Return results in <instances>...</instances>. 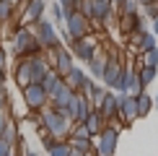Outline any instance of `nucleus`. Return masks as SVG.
<instances>
[{
  "label": "nucleus",
  "instance_id": "obj_16",
  "mask_svg": "<svg viewBox=\"0 0 158 156\" xmlns=\"http://www.w3.org/2000/svg\"><path fill=\"white\" fill-rule=\"evenodd\" d=\"M39 83H42L44 94H47V99H49V96H55V91H57V89L62 86V76H57L55 70L49 68V70H47V73H44V78H42V81H39Z\"/></svg>",
  "mask_w": 158,
  "mask_h": 156
},
{
  "label": "nucleus",
  "instance_id": "obj_2",
  "mask_svg": "<svg viewBox=\"0 0 158 156\" xmlns=\"http://www.w3.org/2000/svg\"><path fill=\"white\" fill-rule=\"evenodd\" d=\"M39 125H42L44 130H49L57 141H68L70 130H73V122H70L60 109H55V107H44L42 109V115H39Z\"/></svg>",
  "mask_w": 158,
  "mask_h": 156
},
{
  "label": "nucleus",
  "instance_id": "obj_26",
  "mask_svg": "<svg viewBox=\"0 0 158 156\" xmlns=\"http://www.w3.org/2000/svg\"><path fill=\"white\" fill-rule=\"evenodd\" d=\"M117 5H119V16H130V13L140 11V3L137 0H117Z\"/></svg>",
  "mask_w": 158,
  "mask_h": 156
},
{
  "label": "nucleus",
  "instance_id": "obj_34",
  "mask_svg": "<svg viewBox=\"0 0 158 156\" xmlns=\"http://www.w3.org/2000/svg\"><path fill=\"white\" fill-rule=\"evenodd\" d=\"M150 21H153V34L158 37V13H156V16H153V18H150Z\"/></svg>",
  "mask_w": 158,
  "mask_h": 156
},
{
  "label": "nucleus",
  "instance_id": "obj_6",
  "mask_svg": "<svg viewBox=\"0 0 158 156\" xmlns=\"http://www.w3.org/2000/svg\"><path fill=\"white\" fill-rule=\"evenodd\" d=\"M96 50H98L96 37H88V34H83V37L70 42V55H73V60H81V63H88L96 55Z\"/></svg>",
  "mask_w": 158,
  "mask_h": 156
},
{
  "label": "nucleus",
  "instance_id": "obj_5",
  "mask_svg": "<svg viewBox=\"0 0 158 156\" xmlns=\"http://www.w3.org/2000/svg\"><path fill=\"white\" fill-rule=\"evenodd\" d=\"M94 156H111L117 151V141H119V128L104 125L101 133L94 135Z\"/></svg>",
  "mask_w": 158,
  "mask_h": 156
},
{
  "label": "nucleus",
  "instance_id": "obj_31",
  "mask_svg": "<svg viewBox=\"0 0 158 156\" xmlns=\"http://www.w3.org/2000/svg\"><path fill=\"white\" fill-rule=\"evenodd\" d=\"M52 18H55L57 24H62L65 16H62V8H60V5H52Z\"/></svg>",
  "mask_w": 158,
  "mask_h": 156
},
{
  "label": "nucleus",
  "instance_id": "obj_18",
  "mask_svg": "<svg viewBox=\"0 0 158 156\" xmlns=\"http://www.w3.org/2000/svg\"><path fill=\"white\" fill-rule=\"evenodd\" d=\"M135 70H137V81L143 83V89H148L150 83L156 81V76H158V68H156V65H137Z\"/></svg>",
  "mask_w": 158,
  "mask_h": 156
},
{
  "label": "nucleus",
  "instance_id": "obj_10",
  "mask_svg": "<svg viewBox=\"0 0 158 156\" xmlns=\"http://www.w3.org/2000/svg\"><path fill=\"white\" fill-rule=\"evenodd\" d=\"M119 94H130V96H137L143 89V83L137 81V70L135 68H122V78H119V86H117Z\"/></svg>",
  "mask_w": 158,
  "mask_h": 156
},
{
  "label": "nucleus",
  "instance_id": "obj_1",
  "mask_svg": "<svg viewBox=\"0 0 158 156\" xmlns=\"http://www.w3.org/2000/svg\"><path fill=\"white\" fill-rule=\"evenodd\" d=\"M47 70H49V65H47V60L42 57V52H39V55L18 57L16 68H13V78H16V83L23 89V86H29V83H39Z\"/></svg>",
  "mask_w": 158,
  "mask_h": 156
},
{
  "label": "nucleus",
  "instance_id": "obj_23",
  "mask_svg": "<svg viewBox=\"0 0 158 156\" xmlns=\"http://www.w3.org/2000/svg\"><path fill=\"white\" fill-rule=\"evenodd\" d=\"M135 47L140 50V52H148V50H156V34L153 31H143L140 37H137V42H135Z\"/></svg>",
  "mask_w": 158,
  "mask_h": 156
},
{
  "label": "nucleus",
  "instance_id": "obj_20",
  "mask_svg": "<svg viewBox=\"0 0 158 156\" xmlns=\"http://www.w3.org/2000/svg\"><path fill=\"white\" fill-rule=\"evenodd\" d=\"M135 104H137V120H140V117H145L150 109H153V96H148L145 91H140V94L135 96Z\"/></svg>",
  "mask_w": 158,
  "mask_h": 156
},
{
  "label": "nucleus",
  "instance_id": "obj_22",
  "mask_svg": "<svg viewBox=\"0 0 158 156\" xmlns=\"http://www.w3.org/2000/svg\"><path fill=\"white\" fill-rule=\"evenodd\" d=\"M68 146L75 148V151H81V154L94 151V141H91V138H81V135H70V138H68Z\"/></svg>",
  "mask_w": 158,
  "mask_h": 156
},
{
  "label": "nucleus",
  "instance_id": "obj_15",
  "mask_svg": "<svg viewBox=\"0 0 158 156\" xmlns=\"http://www.w3.org/2000/svg\"><path fill=\"white\" fill-rule=\"evenodd\" d=\"M73 96H75V91H73V89L68 86V83L62 81V86L55 91V96H49V104L60 109V107H65V104H70V102H73Z\"/></svg>",
  "mask_w": 158,
  "mask_h": 156
},
{
  "label": "nucleus",
  "instance_id": "obj_3",
  "mask_svg": "<svg viewBox=\"0 0 158 156\" xmlns=\"http://www.w3.org/2000/svg\"><path fill=\"white\" fill-rule=\"evenodd\" d=\"M10 50L16 52L18 57H29V55H39L42 47H39V42L34 39L29 26H21V29L13 31V39H10Z\"/></svg>",
  "mask_w": 158,
  "mask_h": 156
},
{
  "label": "nucleus",
  "instance_id": "obj_40",
  "mask_svg": "<svg viewBox=\"0 0 158 156\" xmlns=\"http://www.w3.org/2000/svg\"><path fill=\"white\" fill-rule=\"evenodd\" d=\"M8 156H16V154H13V151H10V154H8Z\"/></svg>",
  "mask_w": 158,
  "mask_h": 156
},
{
  "label": "nucleus",
  "instance_id": "obj_4",
  "mask_svg": "<svg viewBox=\"0 0 158 156\" xmlns=\"http://www.w3.org/2000/svg\"><path fill=\"white\" fill-rule=\"evenodd\" d=\"M29 29H31V34H34V39L39 42L42 52L60 47V37H57V29H55V24H52V21H44V18H39V21H34Z\"/></svg>",
  "mask_w": 158,
  "mask_h": 156
},
{
  "label": "nucleus",
  "instance_id": "obj_35",
  "mask_svg": "<svg viewBox=\"0 0 158 156\" xmlns=\"http://www.w3.org/2000/svg\"><path fill=\"white\" fill-rule=\"evenodd\" d=\"M5 60H8V57H5V50L0 47V68H5Z\"/></svg>",
  "mask_w": 158,
  "mask_h": 156
},
{
  "label": "nucleus",
  "instance_id": "obj_38",
  "mask_svg": "<svg viewBox=\"0 0 158 156\" xmlns=\"http://www.w3.org/2000/svg\"><path fill=\"white\" fill-rule=\"evenodd\" d=\"M81 156H94V151H85V154H81Z\"/></svg>",
  "mask_w": 158,
  "mask_h": 156
},
{
  "label": "nucleus",
  "instance_id": "obj_12",
  "mask_svg": "<svg viewBox=\"0 0 158 156\" xmlns=\"http://www.w3.org/2000/svg\"><path fill=\"white\" fill-rule=\"evenodd\" d=\"M44 11H47V3L44 0H26L23 3V21L31 26L34 21L44 18Z\"/></svg>",
  "mask_w": 158,
  "mask_h": 156
},
{
  "label": "nucleus",
  "instance_id": "obj_39",
  "mask_svg": "<svg viewBox=\"0 0 158 156\" xmlns=\"http://www.w3.org/2000/svg\"><path fill=\"white\" fill-rule=\"evenodd\" d=\"M153 102H156V104H153V107H158V94H156V99H153Z\"/></svg>",
  "mask_w": 158,
  "mask_h": 156
},
{
  "label": "nucleus",
  "instance_id": "obj_24",
  "mask_svg": "<svg viewBox=\"0 0 158 156\" xmlns=\"http://www.w3.org/2000/svg\"><path fill=\"white\" fill-rule=\"evenodd\" d=\"M68 141H52L49 146H47V154L49 156H68Z\"/></svg>",
  "mask_w": 158,
  "mask_h": 156
},
{
  "label": "nucleus",
  "instance_id": "obj_36",
  "mask_svg": "<svg viewBox=\"0 0 158 156\" xmlns=\"http://www.w3.org/2000/svg\"><path fill=\"white\" fill-rule=\"evenodd\" d=\"M0 86H5V68H0Z\"/></svg>",
  "mask_w": 158,
  "mask_h": 156
},
{
  "label": "nucleus",
  "instance_id": "obj_25",
  "mask_svg": "<svg viewBox=\"0 0 158 156\" xmlns=\"http://www.w3.org/2000/svg\"><path fill=\"white\" fill-rule=\"evenodd\" d=\"M13 8H16V5H13L10 0H0V26H5L13 18Z\"/></svg>",
  "mask_w": 158,
  "mask_h": 156
},
{
  "label": "nucleus",
  "instance_id": "obj_37",
  "mask_svg": "<svg viewBox=\"0 0 158 156\" xmlns=\"http://www.w3.org/2000/svg\"><path fill=\"white\" fill-rule=\"evenodd\" d=\"M23 156H39L36 151H23Z\"/></svg>",
  "mask_w": 158,
  "mask_h": 156
},
{
  "label": "nucleus",
  "instance_id": "obj_42",
  "mask_svg": "<svg viewBox=\"0 0 158 156\" xmlns=\"http://www.w3.org/2000/svg\"><path fill=\"white\" fill-rule=\"evenodd\" d=\"M106 3H111V0H106Z\"/></svg>",
  "mask_w": 158,
  "mask_h": 156
},
{
  "label": "nucleus",
  "instance_id": "obj_14",
  "mask_svg": "<svg viewBox=\"0 0 158 156\" xmlns=\"http://www.w3.org/2000/svg\"><path fill=\"white\" fill-rule=\"evenodd\" d=\"M83 125H85V130H88V135L94 138V135H98V133H101V128L106 125V122H104V117L98 115V109H94V107H91V112L85 115Z\"/></svg>",
  "mask_w": 158,
  "mask_h": 156
},
{
  "label": "nucleus",
  "instance_id": "obj_13",
  "mask_svg": "<svg viewBox=\"0 0 158 156\" xmlns=\"http://www.w3.org/2000/svg\"><path fill=\"white\" fill-rule=\"evenodd\" d=\"M119 117H122V122H135V120H137V104H135V96L119 94Z\"/></svg>",
  "mask_w": 158,
  "mask_h": 156
},
{
  "label": "nucleus",
  "instance_id": "obj_8",
  "mask_svg": "<svg viewBox=\"0 0 158 156\" xmlns=\"http://www.w3.org/2000/svg\"><path fill=\"white\" fill-rule=\"evenodd\" d=\"M23 104H26V109L29 112H42L44 107H47V94H44V89H42V83H29V86H23Z\"/></svg>",
  "mask_w": 158,
  "mask_h": 156
},
{
  "label": "nucleus",
  "instance_id": "obj_7",
  "mask_svg": "<svg viewBox=\"0 0 158 156\" xmlns=\"http://www.w3.org/2000/svg\"><path fill=\"white\" fill-rule=\"evenodd\" d=\"M62 24H65V37H68L70 42L78 39V37H83V34H88V29H91V21L78 11L68 13V16L62 18Z\"/></svg>",
  "mask_w": 158,
  "mask_h": 156
},
{
  "label": "nucleus",
  "instance_id": "obj_21",
  "mask_svg": "<svg viewBox=\"0 0 158 156\" xmlns=\"http://www.w3.org/2000/svg\"><path fill=\"white\" fill-rule=\"evenodd\" d=\"M104 65H106V57H104L101 52L96 50V55H94V57H91V60H88L91 76H94V78H98V81H101V73H104Z\"/></svg>",
  "mask_w": 158,
  "mask_h": 156
},
{
  "label": "nucleus",
  "instance_id": "obj_27",
  "mask_svg": "<svg viewBox=\"0 0 158 156\" xmlns=\"http://www.w3.org/2000/svg\"><path fill=\"white\" fill-rule=\"evenodd\" d=\"M140 65H156L158 68V50H148V52H140Z\"/></svg>",
  "mask_w": 158,
  "mask_h": 156
},
{
  "label": "nucleus",
  "instance_id": "obj_28",
  "mask_svg": "<svg viewBox=\"0 0 158 156\" xmlns=\"http://www.w3.org/2000/svg\"><path fill=\"white\" fill-rule=\"evenodd\" d=\"M104 94H106V89H101V86H94V91H91V96H88V102H91V107H98L104 99Z\"/></svg>",
  "mask_w": 158,
  "mask_h": 156
},
{
  "label": "nucleus",
  "instance_id": "obj_11",
  "mask_svg": "<svg viewBox=\"0 0 158 156\" xmlns=\"http://www.w3.org/2000/svg\"><path fill=\"white\" fill-rule=\"evenodd\" d=\"M52 57H55V63H52V70H55L57 76H65L70 68H73V55H70V50L65 47H55L52 50Z\"/></svg>",
  "mask_w": 158,
  "mask_h": 156
},
{
  "label": "nucleus",
  "instance_id": "obj_32",
  "mask_svg": "<svg viewBox=\"0 0 158 156\" xmlns=\"http://www.w3.org/2000/svg\"><path fill=\"white\" fill-rule=\"evenodd\" d=\"M10 151H13V148L8 146V143H5V141H0V156H8Z\"/></svg>",
  "mask_w": 158,
  "mask_h": 156
},
{
  "label": "nucleus",
  "instance_id": "obj_33",
  "mask_svg": "<svg viewBox=\"0 0 158 156\" xmlns=\"http://www.w3.org/2000/svg\"><path fill=\"white\" fill-rule=\"evenodd\" d=\"M5 122H8V115H5V109H0V135H3V128Z\"/></svg>",
  "mask_w": 158,
  "mask_h": 156
},
{
  "label": "nucleus",
  "instance_id": "obj_30",
  "mask_svg": "<svg viewBox=\"0 0 158 156\" xmlns=\"http://www.w3.org/2000/svg\"><path fill=\"white\" fill-rule=\"evenodd\" d=\"M10 102V96H8V89L5 86H0V109H5V104Z\"/></svg>",
  "mask_w": 158,
  "mask_h": 156
},
{
  "label": "nucleus",
  "instance_id": "obj_29",
  "mask_svg": "<svg viewBox=\"0 0 158 156\" xmlns=\"http://www.w3.org/2000/svg\"><path fill=\"white\" fill-rule=\"evenodd\" d=\"M143 8V13H145L148 18H153L156 13H158V0H150V3H145V5H140Z\"/></svg>",
  "mask_w": 158,
  "mask_h": 156
},
{
  "label": "nucleus",
  "instance_id": "obj_19",
  "mask_svg": "<svg viewBox=\"0 0 158 156\" xmlns=\"http://www.w3.org/2000/svg\"><path fill=\"white\" fill-rule=\"evenodd\" d=\"M83 78H85V73H83L81 68H78V65H73V68H70L68 73L62 76V81L68 83V86L73 89V91H78V89H81V83H83Z\"/></svg>",
  "mask_w": 158,
  "mask_h": 156
},
{
  "label": "nucleus",
  "instance_id": "obj_9",
  "mask_svg": "<svg viewBox=\"0 0 158 156\" xmlns=\"http://www.w3.org/2000/svg\"><path fill=\"white\" fill-rule=\"evenodd\" d=\"M94 109H98V115L104 117V122H109V120H119L122 122V117H119V94H114L111 89H106L101 104L94 107Z\"/></svg>",
  "mask_w": 158,
  "mask_h": 156
},
{
  "label": "nucleus",
  "instance_id": "obj_17",
  "mask_svg": "<svg viewBox=\"0 0 158 156\" xmlns=\"http://www.w3.org/2000/svg\"><path fill=\"white\" fill-rule=\"evenodd\" d=\"M0 141H5L10 148H16V146H21V135H18V125L16 122H5V128H3V135H0Z\"/></svg>",
  "mask_w": 158,
  "mask_h": 156
},
{
  "label": "nucleus",
  "instance_id": "obj_41",
  "mask_svg": "<svg viewBox=\"0 0 158 156\" xmlns=\"http://www.w3.org/2000/svg\"><path fill=\"white\" fill-rule=\"evenodd\" d=\"M111 3H117V0H111Z\"/></svg>",
  "mask_w": 158,
  "mask_h": 156
}]
</instances>
